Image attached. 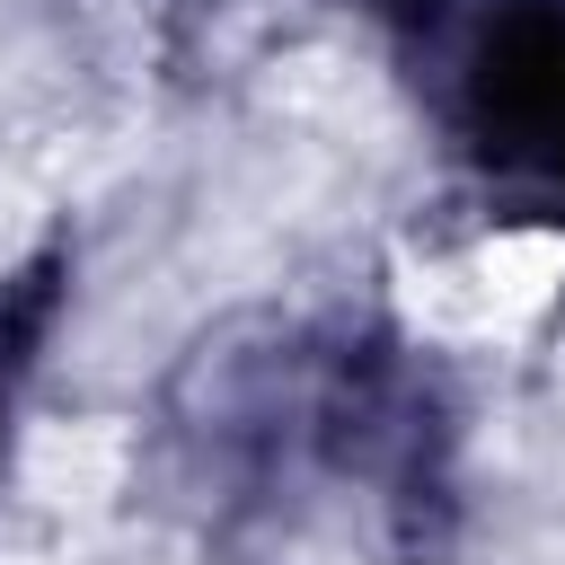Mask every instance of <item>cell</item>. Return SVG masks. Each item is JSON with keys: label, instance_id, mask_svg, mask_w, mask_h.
<instances>
[{"label": "cell", "instance_id": "3957f363", "mask_svg": "<svg viewBox=\"0 0 565 565\" xmlns=\"http://www.w3.org/2000/svg\"><path fill=\"white\" fill-rule=\"evenodd\" d=\"M26 238V194H0V256Z\"/></svg>", "mask_w": 565, "mask_h": 565}, {"label": "cell", "instance_id": "6da1fadb", "mask_svg": "<svg viewBox=\"0 0 565 565\" xmlns=\"http://www.w3.org/2000/svg\"><path fill=\"white\" fill-rule=\"evenodd\" d=\"M556 282H565V238L556 230H503L459 274H433L424 309H433V327H521L556 300Z\"/></svg>", "mask_w": 565, "mask_h": 565}, {"label": "cell", "instance_id": "7a4b0ae2", "mask_svg": "<svg viewBox=\"0 0 565 565\" xmlns=\"http://www.w3.org/2000/svg\"><path fill=\"white\" fill-rule=\"evenodd\" d=\"M132 450L115 424H35L26 441V494L44 512H97L115 486H124Z\"/></svg>", "mask_w": 565, "mask_h": 565}]
</instances>
